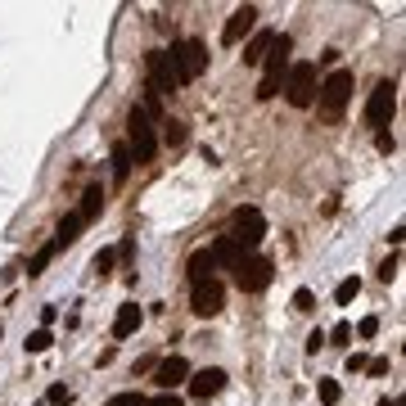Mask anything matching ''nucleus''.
Returning <instances> with one entry per match:
<instances>
[{"label": "nucleus", "instance_id": "1", "mask_svg": "<svg viewBox=\"0 0 406 406\" xmlns=\"http://www.w3.org/2000/svg\"><path fill=\"white\" fill-rule=\"evenodd\" d=\"M352 91H356V77H352V68H334L329 77L316 86V113H321L325 127H334V122L343 118V108H348L352 100Z\"/></svg>", "mask_w": 406, "mask_h": 406}, {"label": "nucleus", "instance_id": "2", "mask_svg": "<svg viewBox=\"0 0 406 406\" xmlns=\"http://www.w3.org/2000/svg\"><path fill=\"white\" fill-rule=\"evenodd\" d=\"M289 55H293V36L276 32V41H271V50L262 59V81H257V100H276L280 86L289 77Z\"/></svg>", "mask_w": 406, "mask_h": 406}, {"label": "nucleus", "instance_id": "3", "mask_svg": "<svg viewBox=\"0 0 406 406\" xmlns=\"http://www.w3.org/2000/svg\"><path fill=\"white\" fill-rule=\"evenodd\" d=\"M167 64H171V72H176V86H186V81H199L203 77V68H208V45L203 41H176L167 50Z\"/></svg>", "mask_w": 406, "mask_h": 406}, {"label": "nucleus", "instance_id": "4", "mask_svg": "<svg viewBox=\"0 0 406 406\" xmlns=\"http://www.w3.org/2000/svg\"><path fill=\"white\" fill-rule=\"evenodd\" d=\"M316 64L312 59H303V64H289V77H285V86H280V91H285V100L293 104V108H312L316 104Z\"/></svg>", "mask_w": 406, "mask_h": 406}, {"label": "nucleus", "instance_id": "5", "mask_svg": "<svg viewBox=\"0 0 406 406\" xmlns=\"http://www.w3.org/2000/svg\"><path fill=\"white\" fill-rule=\"evenodd\" d=\"M131 150V163H150V158L158 154V135L150 127V113L145 108H131V118H127V140H122Z\"/></svg>", "mask_w": 406, "mask_h": 406}, {"label": "nucleus", "instance_id": "6", "mask_svg": "<svg viewBox=\"0 0 406 406\" xmlns=\"http://www.w3.org/2000/svg\"><path fill=\"white\" fill-rule=\"evenodd\" d=\"M271 276H276V262H271L266 253H244L239 266H235V285L239 293H262L271 285Z\"/></svg>", "mask_w": 406, "mask_h": 406}, {"label": "nucleus", "instance_id": "7", "mask_svg": "<svg viewBox=\"0 0 406 406\" xmlns=\"http://www.w3.org/2000/svg\"><path fill=\"white\" fill-rule=\"evenodd\" d=\"M230 239L239 244V253H257V244L266 239V217L262 208H239L230 221Z\"/></svg>", "mask_w": 406, "mask_h": 406}, {"label": "nucleus", "instance_id": "8", "mask_svg": "<svg viewBox=\"0 0 406 406\" xmlns=\"http://www.w3.org/2000/svg\"><path fill=\"white\" fill-rule=\"evenodd\" d=\"M393 113H397V81H379L371 91V100H366V127L384 131L393 122Z\"/></svg>", "mask_w": 406, "mask_h": 406}, {"label": "nucleus", "instance_id": "9", "mask_svg": "<svg viewBox=\"0 0 406 406\" xmlns=\"http://www.w3.org/2000/svg\"><path fill=\"white\" fill-rule=\"evenodd\" d=\"M221 307H226V285L213 276V280H199V285H190V312L203 316V321H213L221 316Z\"/></svg>", "mask_w": 406, "mask_h": 406}, {"label": "nucleus", "instance_id": "10", "mask_svg": "<svg viewBox=\"0 0 406 406\" xmlns=\"http://www.w3.org/2000/svg\"><path fill=\"white\" fill-rule=\"evenodd\" d=\"M226 384H230V375L221 371V366H203V371H190V379H186V388H190L194 402H213Z\"/></svg>", "mask_w": 406, "mask_h": 406}, {"label": "nucleus", "instance_id": "11", "mask_svg": "<svg viewBox=\"0 0 406 406\" xmlns=\"http://www.w3.org/2000/svg\"><path fill=\"white\" fill-rule=\"evenodd\" d=\"M145 68H150V95H176V72L167 64V50H150L145 55Z\"/></svg>", "mask_w": 406, "mask_h": 406}, {"label": "nucleus", "instance_id": "12", "mask_svg": "<svg viewBox=\"0 0 406 406\" xmlns=\"http://www.w3.org/2000/svg\"><path fill=\"white\" fill-rule=\"evenodd\" d=\"M190 379V361L186 356H163V361L154 366V384H158V393H176L181 384Z\"/></svg>", "mask_w": 406, "mask_h": 406}, {"label": "nucleus", "instance_id": "13", "mask_svg": "<svg viewBox=\"0 0 406 406\" xmlns=\"http://www.w3.org/2000/svg\"><path fill=\"white\" fill-rule=\"evenodd\" d=\"M253 28H257V5H239L235 14L226 18V28H221V45H239Z\"/></svg>", "mask_w": 406, "mask_h": 406}, {"label": "nucleus", "instance_id": "14", "mask_svg": "<svg viewBox=\"0 0 406 406\" xmlns=\"http://www.w3.org/2000/svg\"><path fill=\"white\" fill-rule=\"evenodd\" d=\"M140 321H145L140 307H135V303H122L118 316H113V339H131L135 329H140Z\"/></svg>", "mask_w": 406, "mask_h": 406}, {"label": "nucleus", "instance_id": "15", "mask_svg": "<svg viewBox=\"0 0 406 406\" xmlns=\"http://www.w3.org/2000/svg\"><path fill=\"white\" fill-rule=\"evenodd\" d=\"M213 271H217V262H213V253H208V249H194V253H190V262H186L190 285H199V280H213Z\"/></svg>", "mask_w": 406, "mask_h": 406}, {"label": "nucleus", "instance_id": "16", "mask_svg": "<svg viewBox=\"0 0 406 406\" xmlns=\"http://www.w3.org/2000/svg\"><path fill=\"white\" fill-rule=\"evenodd\" d=\"M208 253H213V262H217V266H230V271H235V266H239V257H244V253H239V244L230 239V235H221Z\"/></svg>", "mask_w": 406, "mask_h": 406}, {"label": "nucleus", "instance_id": "17", "mask_svg": "<svg viewBox=\"0 0 406 406\" xmlns=\"http://www.w3.org/2000/svg\"><path fill=\"white\" fill-rule=\"evenodd\" d=\"M271 41H276V32H253L249 45H244V64H262L266 50H271Z\"/></svg>", "mask_w": 406, "mask_h": 406}, {"label": "nucleus", "instance_id": "18", "mask_svg": "<svg viewBox=\"0 0 406 406\" xmlns=\"http://www.w3.org/2000/svg\"><path fill=\"white\" fill-rule=\"evenodd\" d=\"M100 208H104V190H100V186H86L77 217H81V221H95V217H100Z\"/></svg>", "mask_w": 406, "mask_h": 406}, {"label": "nucleus", "instance_id": "19", "mask_svg": "<svg viewBox=\"0 0 406 406\" xmlns=\"http://www.w3.org/2000/svg\"><path fill=\"white\" fill-rule=\"evenodd\" d=\"M55 253H59V244L50 239V244H41V249L32 253V262H28V280H36V276H45V266L55 262Z\"/></svg>", "mask_w": 406, "mask_h": 406}, {"label": "nucleus", "instance_id": "20", "mask_svg": "<svg viewBox=\"0 0 406 406\" xmlns=\"http://www.w3.org/2000/svg\"><path fill=\"white\" fill-rule=\"evenodd\" d=\"M81 226H86V221H81L77 213H68L64 221H59V235H55V244H59V249H68V244H77V235H81Z\"/></svg>", "mask_w": 406, "mask_h": 406}, {"label": "nucleus", "instance_id": "21", "mask_svg": "<svg viewBox=\"0 0 406 406\" xmlns=\"http://www.w3.org/2000/svg\"><path fill=\"white\" fill-rule=\"evenodd\" d=\"M127 176H131V150L127 145H113V181L127 186Z\"/></svg>", "mask_w": 406, "mask_h": 406}, {"label": "nucleus", "instance_id": "22", "mask_svg": "<svg viewBox=\"0 0 406 406\" xmlns=\"http://www.w3.org/2000/svg\"><path fill=\"white\" fill-rule=\"evenodd\" d=\"M316 397H321V406H339V402H343L339 379H321V384H316Z\"/></svg>", "mask_w": 406, "mask_h": 406}, {"label": "nucleus", "instance_id": "23", "mask_svg": "<svg viewBox=\"0 0 406 406\" xmlns=\"http://www.w3.org/2000/svg\"><path fill=\"white\" fill-rule=\"evenodd\" d=\"M356 293H361V280H356V276H348V280H339V289H334V303H339V307H348V303L356 298Z\"/></svg>", "mask_w": 406, "mask_h": 406}, {"label": "nucleus", "instance_id": "24", "mask_svg": "<svg viewBox=\"0 0 406 406\" xmlns=\"http://www.w3.org/2000/svg\"><path fill=\"white\" fill-rule=\"evenodd\" d=\"M50 343H55V334H50V329H32V334H28V343H23V348H28V352L36 356V352H50Z\"/></svg>", "mask_w": 406, "mask_h": 406}, {"label": "nucleus", "instance_id": "25", "mask_svg": "<svg viewBox=\"0 0 406 406\" xmlns=\"http://www.w3.org/2000/svg\"><path fill=\"white\" fill-rule=\"evenodd\" d=\"M113 262H118V249H100V253H95V262H91V271L104 280L108 271H113Z\"/></svg>", "mask_w": 406, "mask_h": 406}, {"label": "nucleus", "instance_id": "26", "mask_svg": "<svg viewBox=\"0 0 406 406\" xmlns=\"http://www.w3.org/2000/svg\"><path fill=\"white\" fill-rule=\"evenodd\" d=\"M325 343H334V348H348V343H352V325H348V321H339V325L325 334Z\"/></svg>", "mask_w": 406, "mask_h": 406}, {"label": "nucleus", "instance_id": "27", "mask_svg": "<svg viewBox=\"0 0 406 406\" xmlns=\"http://www.w3.org/2000/svg\"><path fill=\"white\" fill-rule=\"evenodd\" d=\"M293 312H316V293L312 289H293Z\"/></svg>", "mask_w": 406, "mask_h": 406}, {"label": "nucleus", "instance_id": "28", "mask_svg": "<svg viewBox=\"0 0 406 406\" xmlns=\"http://www.w3.org/2000/svg\"><path fill=\"white\" fill-rule=\"evenodd\" d=\"M163 140L176 150V145H186V122H167V131H163Z\"/></svg>", "mask_w": 406, "mask_h": 406}, {"label": "nucleus", "instance_id": "29", "mask_svg": "<svg viewBox=\"0 0 406 406\" xmlns=\"http://www.w3.org/2000/svg\"><path fill=\"white\" fill-rule=\"evenodd\" d=\"M68 402H72V388H64V384H55L45 393V406H68Z\"/></svg>", "mask_w": 406, "mask_h": 406}, {"label": "nucleus", "instance_id": "30", "mask_svg": "<svg viewBox=\"0 0 406 406\" xmlns=\"http://www.w3.org/2000/svg\"><path fill=\"white\" fill-rule=\"evenodd\" d=\"M104 406H145V397H140V393H113Z\"/></svg>", "mask_w": 406, "mask_h": 406}, {"label": "nucleus", "instance_id": "31", "mask_svg": "<svg viewBox=\"0 0 406 406\" xmlns=\"http://www.w3.org/2000/svg\"><path fill=\"white\" fill-rule=\"evenodd\" d=\"M397 266H402V257H397V253H393V257H388V262H384V266H379V280H384V285H388V280H397Z\"/></svg>", "mask_w": 406, "mask_h": 406}, {"label": "nucleus", "instance_id": "32", "mask_svg": "<svg viewBox=\"0 0 406 406\" xmlns=\"http://www.w3.org/2000/svg\"><path fill=\"white\" fill-rule=\"evenodd\" d=\"M379 334V316H366L361 325H356V339H375Z\"/></svg>", "mask_w": 406, "mask_h": 406}, {"label": "nucleus", "instance_id": "33", "mask_svg": "<svg viewBox=\"0 0 406 406\" xmlns=\"http://www.w3.org/2000/svg\"><path fill=\"white\" fill-rule=\"evenodd\" d=\"M145 406H186V402H181V393H158V397H150Z\"/></svg>", "mask_w": 406, "mask_h": 406}, {"label": "nucleus", "instance_id": "34", "mask_svg": "<svg viewBox=\"0 0 406 406\" xmlns=\"http://www.w3.org/2000/svg\"><path fill=\"white\" fill-rule=\"evenodd\" d=\"M325 348V329H312V334H307V356H316Z\"/></svg>", "mask_w": 406, "mask_h": 406}, {"label": "nucleus", "instance_id": "35", "mask_svg": "<svg viewBox=\"0 0 406 406\" xmlns=\"http://www.w3.org/2000/svg\"><path fill=\"white\" fill-rule=\"evenodd\" d=\"M366 375H371V379L388 375V356H375V361H366Z\"/></svg>", "mask_w": 406, "mask_h": 406}, {"label": "nucleus", "instance_id": "36", "mask_svg": "<svg viewBox=\"0 0 406 406\" xmlns=\"http://www.w3.org/2000/svg\"><path fill=\"white\" fill-rule=\"evenodd\" d=\"M375 145H379V154H393V150H397V140H393L388 131H379V135H375Z\"/></svg>", "mask_w": 406, "mask_h": 406}, {"label": "nucleus", "instance_id": "37", "mask_svg": "<svg viewBox=\"0 0 406 406\" xmlns=\"http://www.w3.org/2000/svg\"><path fill=\"white\" fill-rule=\"evenodd\" d=\"M59 321V307H41V329H50Z\"/></svg>", "mask_w": 406, "mask_h": 406}, {"label": "nucleus", "instance_id": "38", "mask_svg": "<svg viewBox=\"0 0 406 406\" xmlns=\"http://www.w3.org/2000/svg\"><path fill=\"white\" fill-rule=\"evenodd\" d=\"M348 371H352V375L366 371V356H361V352H348Z\"/></svg>", "mask_w": 406, "mask_h": 406}, {"label": "nucleus", "instance_id": "39", "mask_svg": "<svg viewBox=\"0 0 406 406\" xmlns=\"http://www.w3.org/2000/svg\"><path fill=\"white\" fill-rule=\"evenodd\" d=\"M379 406H402V397H384V402H379Z\"/></svg>", "mask_w": 406, "mask_h": 406}, {"label": "nucleus", "instance_id": "40", "mask_svg": "<svg viewBox=\"0 0 406 406\" xmlns=\"http://www.w3.org/2000/svg\"><path fill=\"white\" fill-rule=\"evenodd\" d=\"M0 334H5V325H0Z\"/></svg>", "mask_w": 406, "mask_h": 406}, {"label": "nucleus", "instance_id": "41", "mask_svg": "<svg viewBox=\"0 0 406 406\" xmlns=\"http://www.w3.org/2000/svg\"><path fill=\"white\" fill-rule=\"evenodd\" d=\"M199 406H208V402H199Z\"/></svg>", "mask_w": 406, "mask_h": 406}]
</instances>
